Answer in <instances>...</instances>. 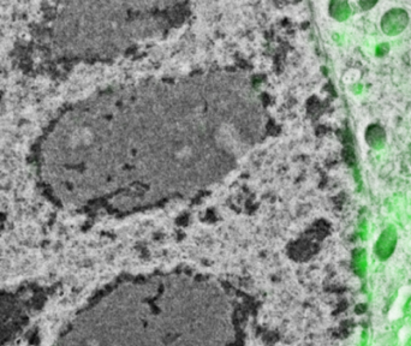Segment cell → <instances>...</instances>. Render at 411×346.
Here are the masks:
<instances>
[{
	"label": "cell",
	"mask_w": 411,
	"mask_h": 346,
	"mask_svg": "<svg viewBox=\"0 0 411 346\" xmlns=\"http://www.w3.org/2000/svg\"><path fill=\"white\" fill-rule=\"evenodd\" d=\"M388 51H389L388 44H381V45H379V46L376 47L375 54L377 57H383V56H386V54L388 53Z\"/></svg>",
	"instance_id": "8992f818"
},
{
	"label": "cell",
	"mask_w": 411,
	"mask_h": 346,
	"mask_svg": "<svg viewBox=\"0 0 411 346\" xmlns=\"http://www.w3.org/2000/svg\"><path fill=\"white\" fill-rule=\"evenodd\" d=\"M365 266H367V262H365V253L362 249H357L354 253V268L356 273L360 275H363L365 272Z\"/></svg>",
	"instance_id": "5b68a950"
},
{
	"label": "cell",
	"mask_w": 411,
	"mask_h": 346,
	"mask_svg": "<svg viewBox=\"0 0 411 346\" xmlns=\"http://www.w3.org/2000/svg\"><path fill=\"white\" fill-rule=\"evenodd\" d=\"M331 14L338 21L348 20L351 10L346 2H334L331 4Z\"/></svg>",
	"instance_id": "277c9868"
},
{
	"label": "cell",
	"mask_w": 411,
	"mask_h": 346,
	"mask_svg": "<svg viewBox=\"0 0 411 346\" xmlns=\"http://www.w3.org/2000/svg\"><path fill=\"white\" fill-rule=\"evenodd\" d=\"M358 4H360L362 10L368 11V10H370L371 8H374V6L376 5V2H367V0H364V2H363V0H362V2L358 3Z\"/></svg>",
	"instance_id": "52a82bcc"
},
{
	"label": "cell",
	"mask_w": 411,
	"mask_h": 346,
	"mask_svg": "<svg viewBox=\"0 0 411 346\" xmlns=\"http://www.w3.org/2000/svg\"><path fill=\"white\" fill-rule=\"evenodd\" d=\"M397 244V231L393 225H389L381 233L375 245V253L380 260H387L393 254Z\"/></svg>",
	"instance_id": "7a4b0ae2"
},
{
	"label": "cell",
	"mask_w": 411,
	"mask_h": 346,
	"mask_svg": "<svg viewBox=\"0 0 411 346\" xmlns=\"http://www.w3.org/2000/svg\"><path fill=\"white\" fill-rule=\"evenodd\" d=\"M364 138L371 149H382L386 143V131L379 124H370L365 130Z\"/></svg>",
	"instance_id": "3957f363"
},
{
	"label": "cell",
	"mask_w": 411,
	"mask_h": 346,
	"mask_svg": "<svg viewBox=\"0 0 411 346\" xmlns=\"http://www.w3.org/2000/svg\"><path fill=\"white\" fill-rule=\"evenodd\" d=\"M409 24V15L403 9H391L381 18V30L388 36L399 35Z\"/></svg>",
	"instance_id": "6da1fadb"
}]
</instances>
